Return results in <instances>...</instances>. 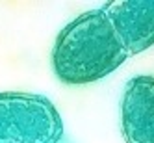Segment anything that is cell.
Returning <instances> with one entry per match:
<instances>
[{"instance_id":"obj_1","label":"cell","mask_w":154,"mask_h":143,"mask_svg":"<svg viewBox=\"0 0 154 143\" xmlns=\"http://www.w3.org/2000/svg\"><path fill=\"white\" fill-rule=\"evenodd\" d=\"M128 60L102 9L85 11L61 28L52 47L50 61L58 80L85 85L106 78Z\"/></svg>"},{"instance_id":"obj_2","label":"cell","mask_w":154,"mask_h":143,"mask_svg":"<svg viewBox=\"0 0 154 143\" xmlns=\"http://www.w3.org/2000/svg\"><path fill=\"white\" fill-rule=\"evenodd\" d=\"M61 115L50 98L23 93H0V143H58L63 138Z\"/></svg>"},{"instance_id":"obj_3","label":"cell","mask_w":154,"mask_h":143,"mask_svg":"<svg viewBox=\"0 0 154 143\" xmlns=\"http://www.w3.org/2000/svg\"><path fill=\"white\" fill-rule=\"evenodd\" d=\"M102 13L128 56L154 47V0L106 2Z\"/></svg>"},{"instance_id":"obj_4","label":"cell","mask_w":154,"mask_h":143,"mask_svg":"<svg viewBox=\"0 0 154 143\" xmlns=\"http://www.w3.org/2000/svg\"><path fill=\"white\" fill-rule=\"evenodd\" d=\"M121 130L126 143H154V76L141 74L126 82Z\"/></svg>"},{"instance_id":"obj_5","label":"cell","mask_w":154,"mask_h":143,"mask_svg":"<svg viewBox=\"0 0 154 143\" xmlns=\"http://www.w3.org/2000/svg\"><path fill=\"white\" fill-rule=\"evenodd\" d=\"M58 143H74V141H72L71 138H67V136H63V138H61V139H60Z\"/></svg>"}]
</instances>
